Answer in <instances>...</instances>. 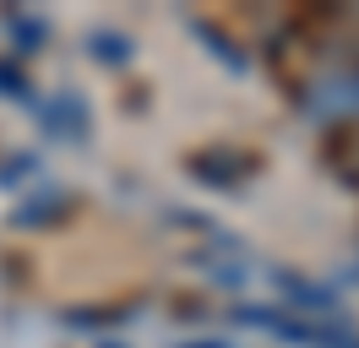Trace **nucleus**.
<instances>
[{"label": "nucleus", "mask_w": 359, "mask_h": 348, "mask_svg": "<svg viewBox=\"0 0 359 348\" xmlns=\"http://www.w3.org/2000/svg\"><path fill=\"white\" fill-rule=\"evenodd\" d=\"M33 180H44V174H39V152H11V158H0V185H6V191H22Z\"/></svg>", "instance_id": "1a4fd4ad"}, {"label": "nucleus", "mask_w": 359, "mask_h": 348, "mask_svg": "<svg viewBox=\"0 0 359 348\" xmlns=\"http://www.w3.org/2000/svg\"><path fill=\"white\" fill-rule=\"evenodd\" d=\"M185 169L196 174L202 185H240L250 169H256V158L240 147H207V152H191V163Z\"/></svg>", "instance_id": "20e7f679"}, {"label": "nucleus", "mask_w": 359, "mask_h": 348, "mask_svg": "<svg viewBox=\"0 0 359 348\" xmlns=\"http://www.w3.org/2000/svg\"><path fill=\"white\" fill-rule=\"evenodd\" d=\"M305 114L321 120V126H337V120H359V65H332L305 82Z\"/></svg>", "instance_id": "f257e3e1"}, {"label": "nucleus", "mask_w": 359, "mask_h": 348, "mask_svg": "<svg viewBox=\"0 0 359 348\" xmlns=\"http://www.w3.org/2000/svg\"><path fill=\"white\" fill-rule=\"evenodd\" d=\"M104 348H120V343H104Z\"/></svg>", "instance_id": "ddd939ff"}, {"label": "nucleus", "mask_w": 359, "mask_h": 348, "mask_svg": "<svg viewBox=\"0 0 359 348\" xmlns=\"http://www.w3.org/2000/svg\"><path fill=\"white\" fill-rule=\"evenodd\" d=\"M202 272L218 283V288H240V283H245V267H240V261H224V256L202 261Z\"/></svg>", "instance_id": "9b49d317"}, {"label": "nucleus", "mask_w": 359, "mask_h": 348, "mask_svg": "<svg viewBox=\"0 0 359 348\" xmlns=\"http://www.w3.org/2000/svg\"><path fill=\"white\" fill-rule=\"evenodd\" d=\"M27 93H33L27 71L17 60H6V55H0V98H27Z\"/></svg>", "instance_id": "9d476101"}, {"label": "nucleus", "mask_w": 359, "mask_h": 348, "mask_svg": "<svg viewBox=\"0 0 359 348\" xmlns=\"http://www.w3.org/2000/svg\"><path fill=\"white\" fill-rule=\"evenodd\" d=\"M180 348H229L224 337H196V343H180Z\"/></svg>", "instance_id": "f8f14e48"}, {"label": "nucleus", "mask_w": 359, "mask_h": 348, "mask_svg": "<svg viewBox=\"0 0 359 348\" xmlns=\"http://www.w3.org/2000/svg\"><path fill=\"white\" fill-rule=\"evenodd\" d=\"M88 55L98 65H126L136 55V44L126 39V33H114V27H93V33H88Z\"/></svg>", "instance_id": "6e6552de"}, {"label": "nucleus", "mask_w": 359, "mask_h": 348, "mask_svg": "<svg viewBox=\"0 0 359 348\" xmlns=\"http://www.w3.org/2000/svg\"><path fill=\"white\" fill-rule=\"evenodd\" d=\"M267 278L278 283V294L289 300L283 310L305 316V321H337V294L327 283H311V278H299V272H289V267H272Z\"/></svg>", "instance_id": "f03ea898"}, {"label": "nucleus", "mask_w": 359, "mask_h": 348, "mask_svg": "<svg viewBox=\"0 0 359 348\" xmlns=\"http://www.w3.org/2000/svg\"><path fill=\"white\" fill-rule=\"evenodd\" d=\"M71 213V191H60L55 180H44L33 196H22L17 207H11V223L17 229H49V223H60Z\"/></svg>", "instance_id": "39448f33"}, {"label": "nucleus", "mask_w": 359, "mask_h": 348, "mask_svg": "<svg viewBox=\"0 0 359 348\" xmlns=\"http://www.w3.org/2000/svg\"><path fill=\"white\" fill-rule=\"evenodd\" d=\"M191 33H196V39L207 44V55H212V60H224L229 71H234V76H245V71H250V60H245V55H240V44L229 39V33H218V27H212V22H202V17H191Z\"/></svg>", "instance_id": "0eeeda50"}, {"label": "nucleus", "mask_w": 359, "mask_h": 348, "mask_svg": "<svg viewBox=\"0 0 359 348\" xmlns=\"http://www.w3.org/2000/svg\"><path fill=\"white\" fill-rule=\"evenodd\" d=\"M39 126L55 136V142H82L88 136V104H82V93H49V104H39Z\"/></svg>", "instance_id": "7ed1b4c3"}, {"label": "nucleus", "mask_w": 359, "mask_h": 348, "mask_svg": "<svg viewBox=\"0 0 359 348\" xmlns=\"http://www.w3.org/2000/svg\"><path fill=\"white\" fill-rule=\"evenodd\" d=\"M0 33L11 44V55H39L49 44V22L39 11H27V6H6L0 11Z\"/></svg>", "instance_id": "423d86ee"}]
</instances>
